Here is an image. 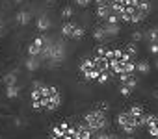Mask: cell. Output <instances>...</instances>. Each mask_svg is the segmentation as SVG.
<instances>
[{
    "label": "cell",
    "mask_w": 158,
    "mask_h": 139,
    "mask_svg": "<svg viewBox=\"0 0 158 139\" xmlns=\"http://www.w3.org/2000/svg\"><path fill=\"white\" fill-rule=\"evenodd\" d=\"M115 124H117V128H119L123 133H127V135H132L138 128L145 126V122H143L141 119H138L130 109H123V111L115 117Z\"/></svg>",
    "instance_id": "obj_1"
},
{
    "label": "cell",
    "mask_w": 158,
    "mask_h": 139,
    "mask_svg": "<svg viewBox=\"0 0 158 139\" xmlns=\"http://www.w3.org/2000/svg\"><path fill=\"white\" fill-rule=\"evenodd\" d=\"M84 122H86V124L95 132V133H101V132H104V130L110 126L108 113H106V111H102V109H99V108H95V109L88 111V113L84 115Z\"/></svg>",
    "instance_id": "obj_2"
},
{
    "label": "cell",
    "mask_w": 158,
    "mask_h": 139,
    "mask_svg": "<svg viewBox=\"0 0 158 139\" xmlns=\"http://www.w3.org/2000/svg\"><path fill=\"white\" fill-rule=\"evenodd\" d=\"M60 106H61V95L54 85L50 87V93L47 97H41V100L32 102V108L35 111H56Z\"/></svg>",
    "instance_id": "obj_3"
},
{
    "label": "cell",
    "mask_w": 158,
    "mask_h": 139,
    "mask_svg": "<svg viewBox=\"0 0 158 139\" xmlns=\"http://www.w3.org/2000/svg\"><path fill=\"white\" fill-rule=\"evenodd\" d=\"M61 35L67 39H82L86 35V30L80 24H74V22H65L61 26Z\"/></svg>",
    "instance_id": "obj_4"
},
{
    "label": "cell",
    "mask_w": 158,
    "mask_h": 139,
    "mask_svg": "<svg viewBox=\"0 0 158 139\" xmlns=\"http://www.w3.org/2000/svg\"><path fill=\"white\" fill-rule=\"evenodd\" d=\"M45 43H47V37H45V35L35 37V39L28 45V56H30V58H39V56H41V52H43Z\"/></svg>",
    "instance_id": "obj_5"
},
{
    "label": "cell",
    "mask_w": 158,
    "mask_h": 139,
    "mask_svg": "<svg viewBox=\"0 0 158 139\" xmlns=\"http://www.w3.org/2000/svg\"><path fill=\"white\" fill-rule=\"evenodd\" d=\"M95 132L86 124V122H80L74 126V139H93Z\"/></svg>",
    "instance_id": "obj_6"
},
{
    "label": "cell",
    "mask_w": 158,
    "mask_h": 139,
    "mask_svg": "<svg viewBox=\"0 0 158 139\" xmlns=\"http://www.w3.org/2000/svg\"><path fill=\"white\" fill-rule=\"evenodd\" d=\"M145 128H147V132L151 133V137H154V139H158V113H147V119H145Z\"/></svg>",
    "instance_id": "obj_7"
},
{
    "label": "cell",
    "mask_w": 158,
    "mask_h": 139,
    "mask_svg": "<svg viewBox=\"0 0 158 139\" xmlns=\"http://www.w3.org/2000/svg\"><path fill=\"white\" fill-rule=\"evenodd\" d=\"M97 10V17L99 19H102V21H108L112 15H114V8H112V4L108 2V4H101V6H95Z\"/></svg>",
    "instance_id": "obj_8"
},
{
    "label": "cell",
    "mask_w": 158,
    "mask_h": 139,
    "mask_svg": "<svg viewBox=\"0 0 158 139\" xmlns=\"http://www.w3.org/2000/svg\"><path fill=\"white\" fill-rule=\"evenodd\" d=\"M102 28H104V32H106L108 39H110V37H117V35H119V32H121V26H119L117 22H104V24H102Z\"/></svg>",
    "instance_id": "obj_9"
},
{
    "label": "cell",
    "mask_w": 158,
    "mask_h": 139,
    "mask_svg": "<svg viewBox=\"0 0 158 139\" xmlns=\"http://www.w3.org/2000/svg\"><path fill=\"white\" fill-rule=\"evenodd\" d=\"M50 19L47 17V15H41V17H37V21H35V28L39 30V32H47L48 28H50Z\"/></svg>",
    "instance_id": "obj_10"
},
{
    "label": "cell",
    "mask_w": 158,
    "mask_h": 139,
    "mask_svg": "<svg viewBox=\"0 0 158 139\" xmlns=\"http://www.w3.org/2000/svg\"><path fill=\"white\" fill-rule=\"evenodd\" d=\"M136 73H138V74H149V73H151V63H149L147 59L136 61Z\"/></svg>",
    "instance_id": "obj_11"
},
{
    "label": "cell",
    "mask_w": 158,
    "mask_h": 139,
    "mask_svg": "<svg viewBox=\"0 0 158 139\" xmlns=\"http://www.w3.org/2000/svg\"><path fill=\"white\" fill-rule=\"evenodd\" d=\"M93 39H95L97 43H104V41H108V35H106V32H104L102 26H97V28L93 30Z\"/></svg>",
    "instance_id": "obj_12"
},
{
    "label": "cell",
    "mask_w": 158,
    "mask_h": 139,
    "mask_svg": "<svg viewBox=\"0 0 158 139\" xmlns=\"http://www.w3.org/2000/svg\"><path fill=\"white\" fill-rule=\"evenodd\" d=\"M17 22H19L21 26H28V24L32 22V15H30L28 11H19V13H17Z\"/></svg>",
    "instance_id": "obj_13"
},
{
    "label": "cell",
    "mask_w": 158,
    "mask_h": 139,
    "mask_svg": "<svg viewBox=\"0 0 158 139\" xmlns=\"http://www.w3.org/2000/svg\"><path fill=\"white\" fill-rule=\"evenodd\" d=\"M2 84H4L6 87H10V85H17V74H15V73H8V74H4Z\"/></svg>",
    "instance_id": "obj_14"
},
{
    "label": "cell",
    "mask_w": 158,
    "mask_h": 139,
    "mask_svg": "<svg viewBox=\"0 0 158 139\" xmlns=\"http://www.w3.org/2000/svg\"><path fill=\"white\" fill-rule=\"evenodd\" d=\"M145 39L149 41V45L151 43H158V28H149L145 32Z\"/></svg>",
    "instance_id": "obj_15"
},
{
    "label": "cell",
    "mask_w": 158,
    "mask_h": 139,
    "mask_svg": "<svg viewBox=\"0 0 158 139\" xmlns=\"http://www.w3.org/2000/svg\"><path fill=\"white\" fill-rule=\"evenodd\" d=\"M19 93H21L19 85H10V87H6V97H8L10 100L17 98V97H19Z\"/></svg>",
    "instance_id": "obj_16"
},
{
    "label": "cell",
    "mask_w": 158,
    "mask_h": 139,
    "mask_svg": "<svg viewBox=\"0 0 158 139\" xmlns=\"http://www.w3.org/2000/svg\"><path fill=\"white\" fill-rule=\"evenodd\" d=\"M26 69H28L30 73L37 71V69H39V58H28L26 59Z\"/></svg>",
    "instance_id": "obj_17"
},
{
    "label": "cell",
    "mask_w": 158,
    "mask_h": 139,
    "mask_svg": "<svg viewBox=\"0 0 158 139\" xmlns=\"http://www.w3.org/2000/svg\"><path fill=\"white\" fill-rule=\"evenodd\" d=\"M125 52L128 54V56H132V58H136L138 56V45L132 41V43H128L127 46H125Z\"/></svg>",
    "instance_id": "obj_18"
},
{
    "label": "cell",
    "mask_w": 158,
    "mask_h": 139,
    "mask_svg": "<svg viewBox=\"0 0 158 139\" xmlns=\"http://www.w3.org/2000/svg\"><path fill=\"white\" fill-rule=\"evenodd\" d=\"M73 15H74L73 6H65V8H61V19H71Z\"/></svg>",
    "instance_id": "obj_19"
},
{
    "label": "cell",
    "mask_w": 158,
    "mask_h": 139,
    "mask_svg": "<svg viewBox=\"0 0 158 139\" xmlns=\"http://www.w3.org/2000/svg\"><path fill=\"white\" fill-rule=\"evenodd\" d=\"M141 39H145V34H143V32H139V30H138V32H134V34H132V41H134V43H139Z\"/></svg>",
    "instance_id": "obj_20"
},
{
    "label": "cell",
    "mask_w": 158,
    "mask_h": 139,
    "mask_svg": "<svg viewBox=\"0 0 158 139\" xmlns=\"http://www.w3.org/2000/svg\"><path fill=\"white\" fill-rule=\"evenodd\" d=\"M95 139H119V137H117L115 133H104V132H102V133H99Z\"/></svg>",
    "instance_id": "obj_21"
},
{
    "label": "cell",
    "mask_w": 158,
    "mask_h": 139,
    "mask_svg": "<svg viewBox=\"0 0 158 139\" xmlns=\"http://www.w3.org/2000/svg\"><path fill=\"white\" fill-rule=\"evenodd\" d=\"M91 2H93V0H74V4H76L78 8H88Z\"/></svg>",
    "instance_id": "obj_22"
},
{
    "label": "cell",
    "mask_w": 158,
    "mask_h": 139,
    "mask_svg": "<svg viewBox=\"0 0 158 139\" xmlns=\"http://www.w3.org/2000/svg\"><path fill=\"white\" fill-rule=\"evenodd\" d=\"M149 52L151 54H158V43H151L149 45Z\"/></svg>",
    "instance_id": "obj_23"
},
{
    "label": "cell",
    "mask_w": 158,
    "mask_h": 139,
    "mask_svg": "<svg viewBox=\"0 0 158 139\" xmlns=\"http://www.w3.org/2000/svg\"><path fill=\"white\" fill-rule=\"evenodd\" d=\"M4 34H6V24L0 21V37H4Z\"/></svg>",
    "instance_id": "obj_24"
},
{
    "label": "cell",
    "mask_w": 158,
    "mask_h": 139,
    "mask_svg": "<svg viewBox=\"0 0 158 139\" xmlns=\"http://www.w3.org/2000/svg\"><path fill=\"white\" fill-rule=\"evenodd\" d=\"M110 2V0H93V4L95 6H101V4H108Z\"/></svg>",
    "instance_id": "obj_25"
},
{
    "label": "cell",
    "mask_w": 158,
    "mask_h": 139,
    "mask_svg": "<svg viewBox=\"0 0 158 139\" xmlns=\"http://www.w3.org/2000/svg\"><path fill=\"white\" fill-rule=\"evenodd\" d=\"M154 67H156V71H158V58H156V61H154Z\"/></svg>",
    "instance_id": "obj_26"
},
{
    "label": "cell",
    "mask_w": 158,
    "mask_h": 139,
    "mask_svg": "<svg viewBox=\"0 0 158 139\" xmlns=\"http://www.w3.org/2000/svg\"><path fill=\"white\" fill-rule=\"evenodd\" d=\"M125 139H136V137H134V135H127Z\"/></svg>",
    "instance_id": "obj_27"
},
{
    "label": "cell",
    "mask_w": 158,
    "mask_h": 139,
    "mask_svg": "<svg viewBox=\"0 0 158 139\" xmlns=\"http://www.w3.org/2000/svg\"><path fill=\"white\" fill-rule=\"evenodd\" d=\"M13 2H23V0H13Z\"/></svg>",
    "instance_id": "obj_28"
}]
</instances>
